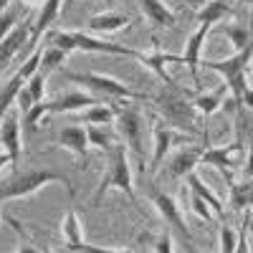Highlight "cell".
Listing matches in <instances>:
<instances>
[{
	"mask_svg": "<svg viewBox=\"0 0 253 253\" xmlns=\"http://www.w3.org/2000/svg\"><path fill=\"white\" fill-rule=\"evenodd\" d=\"M66 185L69 195L74 198V187L71 180L66 175H61L51 167H36V170H26V172H15L10 175L5 182H0V205L10 203V200H20V198H31L36 193H41L48 185Z\"/></svg>",
	"mask_w": 253,
	"mask_h": 253,
	"instance_id": "1",
	"label": "cell"
},
{
	"mask_svg": "<svg viewBox=\"0 0 253 253\" xmlns=\"http://www.w3.org/2000/svg\"><path fill=\"white\" fill-rule=\"evenodd\" d=\"M48 38V46H56L61 51H66L69 56L74 51H84V53H101V56H129V58H137L139 61V51L134 48H126V46H119V43H107V41H99L94 36H86L81 31H48L46 33Z\"/></svg>",
	"mask_w": 253,
	"mask_h": 253,
	"instance_id": "2",
	"label": "cell"
},
{
	"mask_svg": "<svg viewBox=\"0 0 253 253\" xmlns=\"http://www.w3.org/2000/svg\"><path fill=\"white\" fill-rule=\"evenodd\" d=\"M251 61H253V41L236 51L233 56H228V58H220V61H208L205 66L210 71H215L225 79V86L230 91V96H233V107H241V101H243V94L248 89V69H251Z\"/></svg>",
	"mask_w": 253,
	"mask_h": 253,
	"instance_id": "3",
	"label": "cell"
},
{
	"mask_svg": "<svg viewBox=\"0 0 253 253\" xmlns=\"http://www.w3.org/2000/svg\"><path fill=\"white\" fill-rule=\"evenodd\" d=\"M107 190H122L129 195V200H134V187H132V167H129V155H126L124 144H114L109 160H107V172L101 175L99 187L94 193V205L101 203V198L107 195Z\"/></svg>",
	"mask_w": 253,
	"mask_h": 253,
	"instance_id": "4",
	"label": "cell"
},
{
	"mask_svg": "<svg viewBox=\"0 0 253 253\" xmlns=\"http://www.w3.org/2000/svg\"><path fill=\"white\" fill-rule=\"evenodd\" d=\"M71 84H81V86H89L94 94H101L107 99H144V94L134 91L132 86H126V84L112 79V76H104V74H74V71H63Z\"/></svg>",
	"mask_w": 253,
	"mask_h": 253,
	"instance_id": "5",
	"label": "cell"
},
{
	"mask_svg": "<svg viewBox=\"0 0 253 253\" xmlns=\"http://www.w3.org/2000/svg\"><path fill=\"white\" fill-rule=\"evenodd\" d=\"M117 109V107H114ZM114 126H117V134L126 142V147L137 155L139 165H144V147H142V134H144V124H142V117L137 109L132 107H124V109H117V117H114Z\"/></svg>",
	"mask_w": 253,
	"mask_h": 253,
	"instance_id": "6",
	"label": "cell"
},
{
	"mask_svg": "<svg viewBox=\"0 0 253 253\" xmlns=\"http://www.w3.org/2000/svg\"><path fill=\"white\" fill-rule=\"evenodd\" d=\"M150 200L152 205L157 208V213L162 215V220L167 223V228H170V233H175L182 246L185 243H193V236H190V230L182 220V213H180V208L175 203V198H170L167 193H162V190H150Z\"/></svg>",
	"mask_w": 253,
	"mask_h": 253,
	"instance_id": "7",
	"label": "cell"
},
{
	"mask_svg": "<svg viewBox=\"0 0 253 253\" xmlns=\"http://www.w3.org/2000/svg\"><path fill=\"white\" fill-rule=\"evenodd\" d=\"M152 134H155V155H152V165H150V172L152 175L160 170L162 160L167 157V152H170L175 144H187V142L195 139V134H182V132L175 129V126L165 124V122H155Z\"/></svg>",
	"mask_w": 253,
	"mask_h": 253,
	"instance_id": "8",
	"label": "cell"
},
{
	"mask_svg": "<svg viewBox=\"0 0 253 253\" xmlns=\"http://www.w3.org/2000/svg\"><path fill=\"white\" fill-rule=\"evenodd\" d=\"M56 144L69 150L71 155H76V160L81 165L89 162V137H86V129L79 124H69L56 134Z\"/></svg>",
	"mask_w": 253,
	"mask_h": 253,
	"instance_id": "9",
	"label": "cell"
},
{
	"mask_svg": "<svg viewBox=\"0 0 253 253\" xmlns=\"http://www.w3.org/2000/svg\"><path fill=\"white\" fill-rule=\"evenodd\" d=\"M61 5H63V0H43V3H41V10H38L33 26H31V38H28V46H26L31 53L38 48L41 36L48 33L51 26L56 23V18H58V13H61Z\"/></svg>",
	"mask_w": 253,
	"mask_h": 253,
	"instance_id": "10",
	"label": "cell"
},
{
	"mask_svg": "<svg viewBox=\"0 0 253 253\" xmlns=\"http://www.w3.org/2000/svg\"><path fill=\"white\" fill-rule=\"evenodd\" d=\"M238 152H241L238 142L236 144H220V147H205L200 162H205L208 167H215V170H220L225 175V180H230V170L238 167V162H236Z\"/></svg>",
	"mask_w": 253,
	"mask_h": 253,
	"instance_id": "11",
	"label": "cell"
},
{
	"mask_svg": "<svg viewBox=\"0 0 253 253\" xmlns=\"http://www.w3.org/2000/svg\"><path fill=\"white\" fill-rule=\"evenodd\" d=\"M0 144H3V152L10 155L13 165L20 157V117L15 112H8L3 119H0Z\"/></svg>",
	"mask_w": 253,
	"mask_h": 253,
	"instance_id": "12",
	"label": "cell"
},
{
	"mask_svg": "<svg viewBox=\"0 0 253 253\" xmlns=\"http://www.w3.org/2000/svg\"><path fill=\"white\" fill-rule=\"evenodd\" d=\"M101 104L96 96L91 94H84V91H69L53 101H46V112L48 114H63V112H79V109H89Z\"/></svg>",
	"mask_w": 253,
	"mask_h": 253,
	"instance_id": "13",
	"label": "cell"
},
{
	"mask_svg": "<svg viewBox=\"0 0 253 253\" xmlns=\"http://www.w3.org/2000/svg\"><path fill=\"white\" fill-rule=\"evenodd\" d=\"M208 33H210V26H198L195 33H190L187 43H185V53L180 56L182 63L190 69V74H193V81L198 84V63H200V56H203V46L208 41Z\"/></svg>",
	"mask_w": 253,
	"mask_h": 253,
	"instance_id": "14",
	"label": "cell"
},
{
	"mask_svg": "<svg viewBox=\"0 0 253 253\" xmlns=\"http://www.w3.org/2000/svg\"><path fill=\"white\" fill-rule=\"evenodd\" d=\"M129 15H124V13H114V10H107V13H96L89 18V23L86 28L91 33H117L122 28H129Z\"/></svg>",
	"mask_w": 253,
	"mask_h": 253,
	"instance_id": "15",
	"label": "cell"
},
{
	"mask_svg": "<svg viewBox=\"0 0 253 253\" xmlns=\"http://www.w3.org/2000/svg\"><path fill=\"white\" fill-rule=\"evenodd\" d=\"M139 3V10L144 13V18L150 20L152 26H160V28H170L175 26V13L167 8L162 0H137Z\"/></svg>",
	"mask_w": 253,
	"mask_h": 253,
	"instance_id": "16",
	"label": "cell"
},
{
	"mask_svg": "<svg viewBox=\"0 0 253 253\" xmlns=\"http://www.w3.org/2000/svg\"><path fill=\"white\" fill-rule=\"evenodd\" d=\"M228 15H233V5H230L228 0H205L203 8L198 10V23L213 28L220 20H225Z\"/></svg>",
	"mask_w": 253,
	"mask_h": 253,
	"instance_id": "17",
	"label": "cell"
},
{
	"mask_svg": "<svg viewBox=\"0 0 253 253\" xmlns=\"http://www.w3.org/2000/svg\"><path fill=\"white\" fill-rule=\"evenodd\" d=\"M203 150L205 147H187V150L177 152L175 160L170 162V175L172 177H187L190 172H195V167L203 157Z\"/></svg>",
	"mask_w": 253,
	"mask_h": 253,
	"instance_id": "18",
	"label": "cell"
},
{
	"mask_svg": "<svg viewBox=\"0 0 253 253\" xmlns=\"http://www.w3.org/2000/svg\"><path fill=\"white\" fill-rule=\"evenodd\" d=\"M185 180H187L190 193H193V195H198L200 200H205V203L210 205V210L215 213V218H223V215H225V208H223V203H220V200L213 195V190H210V187H208V185H205V182H203V180L195 175V172H190Z\"/></svg>",
	"mask_w": 253,
	"mask_h": 253,
	"instance_id": "19",
	"label": "cell"
},
{
	"mask_svg": "<svg viewBox=\"0 0 253 253\" xmlns=\"http://www.w3.org/2000/svg\"><path fill=\"white\" fill-rule=\"evenodd\" d=\"M139 61L144 63L147 69H152L165 84H170V86H175V81L167 76V71H165V66L167 63H182V58L180 56H172V53H162V51H155V53H142L139 56Z\"/></svg>",
	"mask_w": 253,
	"mask_h": 253,
	"instance_id": "20",
	"label": "cell"
},
{
	"mask_svg": "<svg viewBox=\"0 0 253 253\" xmlns=\"http://www.w3.org/2000/svg\"><path fill=\"white\" fill-rule=\"evenodd\" d=\"M28 38H31V28L18 26V28L3 41V43H0V66H3V63H8L23 46H28Z\"/></svg>",
	"mask_w": 253,
	"mask_h": 253,
	"instance_id": "21",
	"label": "cell"
},
{
	"mask_svg": "<svg viewBox=\"0 0 253 253\" xmlns=\"http://www.w3.org/2000/svg\"><path fill=\"white\" fill-rule=\"evenodd\" d=\"M225 94H228V86L223 84V86H218L215 91L195 96V99H193V107H195V112H200V114L208 119V117H213V114H215V112L223 107V99H225Z\"/></svg>",
	"mask_w": 253,
	"mask_h": 253,
	"instance_id": "22",
	"label": "cell"
},
{
	"mask_svg": "<svg viewBox=\"0 0 253 253\" xmlns=\"http://www.w3.org/2000/svg\"><path fill=\"white\" fill-rule=\"evenodd\" d=\"M61 236H63V241H66V248H74V246L84 243V228H81L79 213L74 208H69L63 220H61Z\"/></svg>",
	"mask_w": 253,
	"mask_h": 253,
	"instance_id": "23",
	"label": "cell"
},
{
	"mask_svg": "<svg viewBox=\"0 0 253 253\" xmlns=\"http://www.w3.org/2000/svg\"><path fill=\"white\" fill-rule=\"evenodd\" d=\"M228 195H230V208L233 210L253 208V180H246V182L228 180Z\"/></svg>",
	"mask_w": 253,
	"mask_h": 253,
	"instance_id": "24",
	"label": "cell"
},
{
	"mask_svg": "<svg viewBox=\"0 0 253 253\" xmlns=\"http://www.w3.org/2000/svg\"><path fill=\"white\" fill-rule=\"evenodd\" d=\"M86 137H89V147H99V150L104 152H112V147L119 144L117 142V132H109L107 126H101V124H89L86 126Z\"/></svg>",
	"mask_w": 253,
	"mask_h": 253,
	"instance_id": "25",
	"label": "cell"
},
{
	"mask_svg": "<svg viewBox=\"0 0 253 253\" xmlns=\"http://www.w3.org/2000/svg\"><path fill=\"white\" fill-rule=\"evenodd\" d=\"M114 117H117V109L112 107V104L101 101V104H96V107H89L86 112H84V114H81V122H86V126H89V124L109 126V124L114 122Z\"/></svg>",
	"mask_w": 253,
	"mask_h": 253,
	"instance_id": "26",
	"label": "cell"
},
{
	"mask_svg": "<svg viewBox=\"0 0 253 253\" xmlns=\"http://www.w3.org/2000/svg\"><path fill=\"white\" fill-rule=\"evenodd\" d=\"M26 86V81L20 79L18 74L13 76V79H8L5 81V86L0 89V119H3L8 112H10V107H13V101L18 99V91Z\"/></svg>",
	"mask_w": 253,
	"mask_h": 253,
	"instance_id": "27",
	"label": "cell"
},
{
	"mask_svg": "<svg viewBox=\"0 0 253 253\" xmlns=\"http://www.w3.org/2000/svg\"><path fill=\"white\" fill-rule=\"evenodd\" d=\"M66 58H69V53L61 51V48H56V46L43 48V53H41V74L48 76L51 71H58L63 63H66Z\"/></svg>",
	"mask_w": 253,
	"mask_h": 253,
	"instance_id": "28",
	"label": "cell"
},
{
	"mask_svg": "<svg viewBox=\"0 0 253 253\" xmlns=\"http://www.w3.org/2000/svg\"><path fill=\"white\" fill-rule=\"evenodd\" d=\"M220 33L230 41V46H233L236 51L246 48L251 41H253L251 33H248V28H243V26H220Z\"/></svg>",
	"mask_w": 253,
	"mask_h": 253,
	"instance_id": "29",
	"label": "cell"
},
{
	"mask_svg": "<svg viewBox=\"0 0 253 253\" xmlns=\"http://www.w3.org/2000/svg\"><path fill=\"white\" fill-rule=\"evenodd\" d=\"M26 89L31 91V99H33V104H38V101H43V94H46V74H33L28 81H26Z\"/></svg>",
	"mask_w": 253,
	"mask_h": 253,
	"instance_id": "30",
	"label": "cell"
},
{
	"mask_svg": "<svg viewBox=\"0 0 253 253\" xmlns=\"http://www.w3.org/2000/svg\"><path fill=\"white\" fill-rule=\"evenodd\" d=\"M241 243V233H236L233 228L223 225L220 228V253H236Z\"/></svg>",
	"mask_w": 253,
	"mask_h": 253,
	"instance_id": "31",
	"label": "cell"
},
{
	"mask_svg": "<svg viewBox=\"0 0 253 253\" xmlns=\"http://www.w3.org/2000/svg\"><path fill=\"white\" fill-rule=\"evenodd\" d=\"M41 53H43V48H36V51L26 58L23 66L18 69V76L23 79V81H28L33 74H38V71H41Z\"/></svg>",
	"mask_w": 253,
	"mask_h": 253,
	"instance_id": "32",
	"label": "cell"
},
{
	"mask_svg": "<svg viewBox=\"0 0 253 253\" xmlns=\"http://www.w3.org/2000/svg\"><path fill=\"white\" fill-rule=\"evenodd\" d=\"M18 23V10H3V13H0V43H3V41L18 28L15 26Z\"/></svg>",
	"mask_w": 253,
	"mask_h": 253,
	"instance_id": "33",
	"label": "cell"
},
{
	"mask_svg": "<svg viewBox=\"0 0 253 253\" xmlns=\"http://www.w3.org/2000/svg\"><path fill=\"white\" fill-rule=\"evenodd\" d=\"M43 117H48V112H46V101H38V104H33L31 112L26 114V124H28V129H31V132H36V129H38V124H41V119H43Z\"/></svg>",
	"mask_w": 253,
	"mask_h": 253,
	"instance_id": "34",
	"label": "cell"
},
{
	"mask_svg": "<svg viewBox=\"0 0 253 253\" xmlns=\"http://www.w3.org/2000/svg\"><path fill=\"white\" fill-rule=\"evenodd\" d=\"M5 223H10V225L15 228V233H18V238H20V246H18V251H15V253H41V248H38V246H33V243L26 238V230L20 228V223H15L13 218H5Z\"/></svg>",
	"mask_w": 253,
	"mask_h": 253,
	"instance_id": "35",
	"label": "cell"
},
{
	"mask_svg": "<svg viewBox=\"0 0 253 253\" xmlns=\"http://www.w3.org/2000/svg\"><path fill=\"white\" fill-rule=\"evenodd\" d=\"M69 251L74 253H132L129 248H101V246H89V243H79Z\"/></svg>",
	"mask_w": 253,
	"mask_h": 253,
	"instance_id": "36",
	"label": "cell"
},
{
	"mask_svg": "<svg viewBox=\"0 0 253 253\" xmlns=\"http://www.w3.org/2000/svg\"><path fill=\"white\" fill-rule=\"evenodd\" d=\"M190 205H193L195 215H200L203 220H213V218H215V213L210 210V205H208L205 200H200L198 195H193V193H190Z\"/></svg>",
	"mask_w": 253,
	"mask_h": 253,
	"instance_id": "37",
	"label": "cell"
},
{
	"mask_svg": "<svg viewBox=\"0 0 253 253\" xmlns=\"http://www.w3.org/2000/svg\"><path fill=\"white\" fill-rule=\"evenodd\" d=\"M155 253H172V233L165 230L155 238Z\"/></svg>",
	"mask_w": 253,
	"mask_h": 253,
	"instance_id": "38",
	"label": "cell"
},
{
	"mask_svg": "<svg viewBox=\"0 0 253 253\" xmlns=\"http://www.w3.org/2000/svg\"><path fill=\"white\" fill-rule=\"evenodd\" d=\"M15 101H18V109L23 112V114H28V112H31V107H33V99H31V91H28L26 86H23V89L18 91V99H15Z\"/></svg>",
	"mask_w": 253,
	"mask_h": 253,
	"instance_id": "39",
	"label": "cell"
},
{
	"mask_svg": "<svg viewBox=\"0 0 253 253\" xmlns=\"http://www.w3.org/2000/svg\"><path fill=\"white\" fill-rule=\"evenodd\" d=\"M243 233L253 236V208H246V218H243Z\"/></svg>",
	"mask_w": 253,
	"mask_h": 253,
	"instance_id": "40",
	"label": "cell"
},
{
	"mask_svg": "<svg viewBox=\"0 0 253 253\" xmlns=\"http://www.w3.org/2000/svg\"><path fill=\"white\" fill-rule=\"evenodd\" d=\"M243 172H246V180H253V144L248 147V157H246V167H243Z\"/></svg>",
	"mask_w": 253,
	"mask_h": 253,
	"instance_id": "41",
	"label": "cell"
},
{
	"mask_svg": "<svg viewBox=\"0 0 253 253\" xmlns=\"http://www.w3.org/2000/svg\"><path fill=\"white\" fill-rule=\"evenodd\" d=\"M241 107H248V109H253V89H251V86H248V89H246V94H243Z\"/></svg>",
	"mask_w": 253,
	"mask_h": 253,
	"instance_id": "42",
	"label": "cell"
},
{
	"mask_svg": "<svg viewBox=\"0 0 253 253\" xmlns=\"http://www.w3.org/2000/svg\"><path fill=\"white\" fill-rule=\"evenodd\" d=\"M8 165H13L10 155H8V152H0V170H3V167H8Z\"/></svg>",
	"mask_w": 253,
	"mask_h": 253,
	"instance_id": "43",
	"label": "cell"
},
{
	"mask_svg": "<svg viewBox=\"0 0 253 253\" xmlns=\"http://www.w3.org/2000/svg\"><path fill=\"white\" fill-rule=\"evenodd\" d=\"M185 251H187V253H203V251L195 248V243H185Z\"/></svg>",
	"mask_w": 253,
	"mask_h": 253,
	"instance_id": "44",
	"label": "cell"
},
{
	"mask_svg": "<svg viewBox=\"0 0 253 253\" xmlns=\"http://www.w3.org/2000/svg\"><path fill=\"white\" fill-rule=\"evenodd\" d=\"M8 5H10V0H0V13L8 10Z\"/></svg>",
	"mask_w": 253,
	"mask_h": 253,
	"instance_id": "45",
	"label": "cell"
},
{
	"mask_svg": "<svg viewBox=\"0 0 253 253\" xmlns=\"http://www.w3.org/2000/svg\"><path fill=\"white\" fill-rule=\"evenodd\" d=\"M246 5H251V10H253V0H246Z\"/></svg>",
	"mask_w": 253,
	"mask_h": 253,
	"instance_id": "46",
	"label": "cell"
},
{
	"mask_svg": "<svg viewBox=\"0 0 253 253\" xmlns=\"http://www.w3.org/2000/svg\"><path fill=\"white\" fill-rule=\"evenodd\" d=\"M107 3H112V0H107Z\"/></svg>",
	"mask_w": 253,
	"mask_h": 253,
	"instance_id": "47",
	"label": "cell"
},
{
	"mask_svg": "<svg viewBox=\"0 0 253 253\" xmlns=\"http://www.w3.org/2000/svg\"><path fill=\"white\" fill-rule=\"evenodd\" d=\"M203 3H205V0H203Z\"/></svg>",
	"mask_w": 253,
	"mask_h": 253,
	"instance_id": "48",
	"label": "cell"
}]
</instances>
